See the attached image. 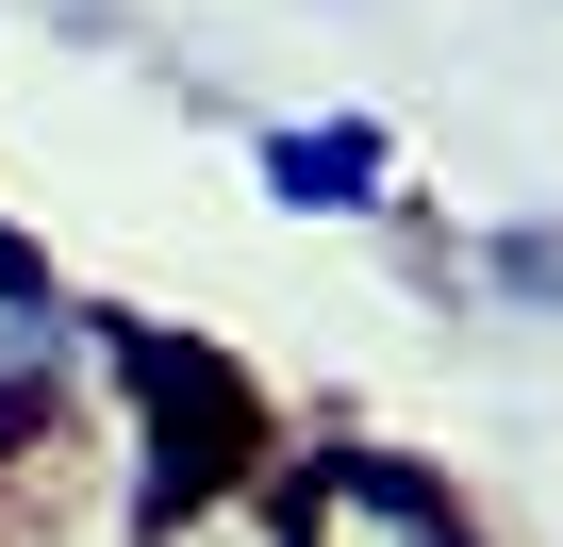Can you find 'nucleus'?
Returning a JSON list of instances; mask_svg holds the SVG:
<instances>
[{"mask_svg":"<svg viewBox=\"0 0 563 547\" xmlns=\"http://www.w3.org/2000/svg\"><path fill=\"white\" fill-rule=\"evenodd\" d=\"M100 332H117V316H84L67 265L0 216V464H34V448L100 398Z\"/></svg>","mask_w":563,"mask_h":547,"instance_id":"nucleus-1","label":"nucleus"},{"mask_svg":"<svg viewBox=\"0 0 563 547\" xmlns=\"http://www.w3.org/2000/svg\"><path fill=\"white\" fill-rule=\"evenodd\" d=\"M481 265H497V283H514V299H547V316H563V232H497Z\"/></svg>","mask_w":563,"mask_h":547,"instance_id":"nucleus-4","label":"nucleus"},{"mask_svg":"<svg viewBox=\"0 0 563 547\" xmlns=\"http://www.w3.org/2000/svg\"><path fill=\"white\" fill-rule=\"evenodd\" d=\"M249 183H265L282 216H382V199H398V133H382V117H282V133L249 150Z\"/></svg>","mask_w":563,"mask_h":547,"instance_id":"nucleus-3","label":"nucleus"},{"mask_svg":"<svg viewBox=\"0 0 563 547\" xmlns=\"http://www.w3.org/2000/svg\"><path fill=\"white\" fill-rule=\"evenodd\" d=\"M282 547H481V514L398 448H316L282 464Z\"/></svg>","mask_w":563,"mask_h":547,"instance_id":"nucleus-2","label":"nucleus"}]
</instances>
